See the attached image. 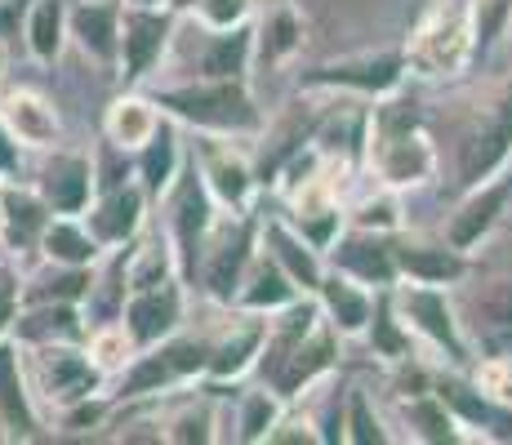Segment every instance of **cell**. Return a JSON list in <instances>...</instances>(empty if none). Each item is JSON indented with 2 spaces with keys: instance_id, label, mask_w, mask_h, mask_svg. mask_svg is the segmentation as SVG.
<instances>
[{
  "instance_id": "ba28073f",
  "label": "cell",
  "mask_w": 512,
  "mask_h": 445,
  "mask_svg": "<svg viewBox=\"0 0 512 445\" xmlns=\"http://www.w3.org/2000/svg\"><path fill=\"white\" fill-rule=\"evenodd\" d=\"M392 308H397L401 325H406L410 334H419L423 343H432L446 361L464 365L472 356L464 330H459V321H455V308H450V299H446L441 285H419V281L406 285V290L392 294Z\"/></svg>"
},
{
  "instance_id": "d590c367",
  "label": "cell",
  "mask_w": 512,
  "mask_h": 445,
  "mask_svg": "<svg viewBox=\"0 0 512 445\" xmlns=\"http://www.w3.org/2000/svg\"><path fill=\"white\" fill-rule=\"evenodd\" d=\"M401 419L410 423V437L419 441H459V419L437 392H415L410 401H401Z\"/></svg>"
},
{
  "instance_id": "7c38bea8",
  "label": "cell",
  "mask_w": 512,
  "mask_h": 445,
  "mask_svg": "<svg viewBox=\"0 0 512 445\" xmlns=\"http://www.w3.org/2000/svg\"><path fill=\"white\" fill-rule=\"evenodd\" d=\"M179 325H183V281L179 276L125 294L121 330H125V339H130L134 352H143V348H152V343L179 334Z\"/></svg>"
},
{
  "instance_id": "c3c4849f",
  "label": "cell",
  "mask_w": 512,
  "mask_h": 445,
  "mask_svg": "<svg viewBox=\"0 0 512 445\" xmlns=\"http://www.w3.org/2000/svg\"><path fill=\"white\" fill-rule=\"evenodd\" d=\"M268 441H321V432H317V419H277L272 423V432H268Z\"/></svg>"
},
{
  "instance_id": "6da1fadb",
  "label": "cell",
  "mask_w": 512,
  "mask_h": 445,
  "mask_svg": "<svg viewBox=\"0 0 512 445\" xmlns=\"http://www.w3.org/2000/svg\"><path fill=\"white\" fill-rule=\"evenodd\" d=\"M156 103V112L183 121L201 134L219 138H245L263 130V112L254 107V94L245 81H219V76H196L183 85H161L147 94Z\"/></svg>"
},
{
  "instance_id": "e0dca14e",
  "label": "cell",
  "mask_w": 512,
  "mask_h": 445,
  "mask_svg": "<svg viewBox=\"0 0 512 445\" xmlns=\"http://www.w3.org/2000/svg\"><path fill=\"white\" fill-rule=\"evenodd\" d=\"M67 41L90 63L116 76V49H121V0H67Z\"/></svg>"
},
{
  "instance_id": "603a6c76",
  "label": "cell",
  "mask_w": 512,
  "mask_h": 445,
  "mask_svg": "<svg viewBox=\"0 0 512 445\" xmlns=\"http://www.w3.org/2000/svg\"><path fill=\"white\" fill-rule=\"evenodd\" d=\"M90 325H85L81 303H23L9 325V339L18 348H49V343H85Z\"/></svg>"
},
{
  "instance_id": "484cf974",
  "label": "cell",
  "mask_w": 512,
  "mask_h": 445,
  "mask_svg": "<svg viewBox=\"0 0 512 445\" xmlns=\"http://www.w3.org/2000/svg\"><path fill=\"white\" fill-rule=\"evenodd\" d=\"M183 147H179V130H174L170 116H161V125L152 130L143 147H134V178H139V187L147 192V201H161L165 192H170V183L179 178L183 170Z\"/></svg>"
},
{
  "instance_id": "4316f807",
  "label": "cell",
  "mask_w": 512,
  "mask_h": 445,
  "mask_svg": "<svg viewBox=\"0 0 512 445\" xmlns=\"http://www.w3.org/2000/svg\"><path fill=\"white\" fill-rule=\"evenodd\" d=\"M259 241H263V250L277 259V267L290 276L294 285H299L303 294H317L321 276H326V263H321V254L312 250V245L303 241L290 223H285V219H268L259 227Z\"/></svg>"
},
{
  "instance_id": "3957f363",
  "label": "cell",
  "mask_w": 512,
  "mask_h": 445,
  "mask_svg": "<svg viewBox=\"0 0 512 445\" xmlns=\"http://www.w3.org/2000/svg\"><path fill=\"white\" fill-rule=\"evenodd\" d=\"M27 365V383H32L36 405L49 410H63L72 401L98 397L107 388V370L85 352V343H49V348H23Z\"/></svg>"
},
{
  "instance_id": "4dcf8cb0",
  "label": "cell",
  "mask_w": 512,
  "mask_h": 445,
  "mask_svg": "<svg viewBox=\"0 0 512 445\" xmlns=\"http://www.w3.org/2000/svg\"><path fill=\"white\" fill-rule=\"evenodd\" d=\"M254 63V27H228V32H210L196 58V76H219V81H245Z\"/></svg>"
},
{
  "instance_id": "1f68e13d",
  "label": "cell",
  "mask_w": 512,
  "mask_h": 445,
  "mask_svg": "<svg viewBox=\"0 0 512 445\" xmlns=\"http://www.w3.org/2000/svg\"><path fill=\"white\" fill-rule=\"evenodd\" d=\"M94 281V267H67L45 263L23 276V303H85Z\"/></svg>"
},
{
  "instance_id": "7402d4cb",
  "label": "cell",
  "mask_w": 512,
  "mask_h": 445,
  "mask_svg": "<svg viewBox=\"0 0 512 445\" xmlns=\"http://www.w3.org/2000/svg\"><path fill=\"white\" fill-rule=\"evenodd\" d=\"M334 352H339V330H334L330 321H317V330H312L308 339L294 343L290 356L277 365V374L268 379V388L277 392L281 401H294L303 388H312L321 374H330Z\"/></svg>"
},
{
  "instance_id": "52a82bcc",
  "label": "cell",
  "mask_w": 512,
  "mask_h": 445,
  "mask_svg": "<svg viewBox=\"0 0 512 445\" xmlns=\"http://www.w3.org/2000/svg\"><path fill=\"white\" fill-rule=\"evenodd\" d=\"M179 9L170 5H130L121 0V49H116V81L125 89L143 85L161 67L165 49L174 41Z\"/></svg>"
},
{
  "instance_id": "7dc6e473",
  "label": "cell",
  "mask_w": 512,
  "mask_h": 445,
  "mask_svg": "<svg viewBox=\"0 0 512 445\" xmlns=\"http://www.w3.org/2000/svg\"><path fill=\"white\" fill-rule=\"evenodd\" d=\"M36 0H0V45H14L18 36H23V23L27 14H32Z\"/></svg>"
},
{
  "instance_id": "7a4b0ae2",
  "label": "cell",
  "mask_w": 512,
  "mask_h": 445,
  "mask_svg": "<svg viewBox=\"0 0 512 445\" xmlns=\"http://www.w3.org/2000/svg\"><path fill=\"white\" fill-rule=\"evenodd\" d=\"M366 156L379 170V183L401 192V187H419L423 178L437 170V152H432L428 134L419 121V103L415 98H397L383 94V103L370 112V143Z\"/></svg>"
},
{
  "instance_id": "30bf717a",
  "label": "cell",
  "mask_w": 512,
  "mask_h": 445,
  "mask_svg": "<svg viewBox=\"0 0 512 445\" xmlns=\"http://www.w3.org/2000/svg\"><path fill=\"white\" fill-rule=\"evenodd\" d=\"M406 81V54L401 49H383V54H357L339 58V63L308 67L299 76L303 89H352L361 98H383Z\"/></svg>"
},
{
  "instance_id": "bcb514c9",
  "label": "cell",
  "mask_w": 512,
  "mask_h": 445,
  "mask_svg": "<svg viewBox=\"0 0 512 445\" xmlns=\"http://www.w3.org/2000/svg\"><path fill=\"white\" fill-rule=\"evenodd\" d=\"M18 308H23V272H18V259H0V339L9 334Z\"/></svg>"
},
{
  "instance_id": "4fadbf2b",
  "label": "cell",
  "mask_w": 512,
  "mask_h": 445,
  "mask_svg": "<svg viewBox=\"0 0 512 445\" xmlns=\"http://www.w3.org/2000/svg\"><path fill=\"white\" fill-rule=\"evenodd\" d=\"M464 192L468 196L459 201V210L450 214V223H446V245H455L459 254H472L499 227V219H504V210L512 201V170L504 165V170H495L490 178H481V183L464 187Z\"/></svg>"
},
{
  "instance_id": "e575fe53",
  "label": "cell",
  "mask_w": 512,
  "mask_h": 445,
  "mask_svg": "<svg viewBox=\"0 0 512 445\" xmlns=\"http://www.w3.org/2000/svg\"><path fill=\"white\" fill-rule=\"evenodd\" d=\"M23 45L36 63H58L67 45V0H36L23 23Z\"/></svg>"
},
{
  "instance_id": "b9f144b4",
  "label": "cell",
  "mask_w": 512,
  "mask_h": 445,
  "mask_svg": "<svg viewBox=\"0 0 512 445\" xmlns=\"http://www.w3.org/2000/svg\"><path fill=\"white\" fill-rule=\"evenodd\" d=\"M94 192H103V187H116V183H130L134 178V152H125V147H116L112 138H98L94 147Z\"/></svg>"
},
{
  "instance_id": "836d02e7",
  "label": "cell",
  "mask_w": 512,
  "mask_h": 445,
  "mask_svg": "<svg viewBox=\"0 0 512 445\" xmlns=\"http://www.w3.org/2000/svg\"><path fill=\"white\" fill-rule=\"evenodd\" d=\"M303 49V18L294 5H277L259 27H254V63L281 67Z\"/></svg>"
},
{
  "instance_id": "f35d334b",
  "label": "cell",
  "mask_w": 512,
  "mask_h": 445,
  "mask_svg": "<svg viewBox=\"0 0 512 445\" xmlns=\"http://www.w3.org/2000/svg\"><path fill=\"white\" fill-rule=\"evenodd\" d=\"M161 441H179V445H205L214 441V410L210 405L187 401L170 419H161Z\"/></svg>"
},
{
  "instance_id": "8d00e7d4",
  "label": "cell",
  "mask_w": 512,
  "mask_h": 445,
  "mask_svg": "<svg viewBox=\"0 0 512 445\" xmlns=\"http://www.w3.org/2000/svg\"><path fill=\"white\" fill-rule=\"evenodd\" d=\"M366 334H370L374 356H383V361H410V330L401 325V316H397V308H392V294L388 290L374 299Z\"/></svg>"
},
{
  "instance_id": "7bdbcfd3",
  "label": "cell",
  "mask_w": 512,
  "mask_h": 445,
  "mask_svg": "<svg viewBox=\"0 0 512 445\" xmlns=\"http://www.w3.org/2000/svg\"><path fill=\"white\" fill-rule=\"evenodd\" d=\"M352 227H366V232H397L401 227V205L397 196H392V187H383L379 196H370V201H361L357 210H352Z\"/></svg>"
},
{
  "instance_id": "f5cc1de1",
  "label": "cell",
  "mask_w": 512,
  "mask_h": 445,
  "mask_svg": "<svg viewBox=\"0 0 512 445\" xmlns=\"http://www.w3.org/2000/svg\"><path fill=\"white\" fill-rule=\"evenodd\" d=\"M0 259H5V245H0Z\"/></svg>"
},
{
  "instance_id": "ab89813d",
  "label": "cell",
  "mask_w": 512,
  "mask_h": 445,
  "mask_svg": "<svg viewBox=\"0 0 512 445\" xmlns=\"http://www.w3.org/2000/svg\"><path fill=\"white\" fill-rule=\"evenodd\" d=\"M281 419V397L277 392H245L241 401V419H236V437L241 441H268L272 423Z\"/></svg>"
},
{
  "instance_id": "f1b7e54d",
  "label": "cell",
  "mask_w": 512,
  "mask_h": 445,
  "mask_svg": "<svg viewBox=\"0 0 512 445\" xmlns=\"http://www.w3.org/2000/svg\"><path fill=\"white\" fill-rule=\"evenodd\" d=\"M299 285L290 281V276L277 267V259H272L268 250L263 254H254L250 267H245V281H241V290H236V308L241 312H259V316H272L277 308H285V303H294L299 299Z\"/></svg>"
},
{
  "instance_id": "5b68a950",
  "label": "cell",
  "mask_w": 512,
  "mask_h": 445,
  "mask_svg": "<svg viewBox=\"0 0 512 445\" xmlns=\"http://www.w3.org/2000/svg\"><path fill=\"white\" fill-rule=\"evenodd\" d=\"M205 365H210V339H179V334H170V339L134 352L130 361L121 365L116 397L121 401L161 397V392L179 388V383L205 379Z\"/></svg>"
},
{
  "instance_id": "d6a6232c",
  "label": "cell",
  "mask_w": 512,
  "mask_h": 445,
  "mask_svg": "<svg viewBox=\"0 0 512 445\" xmlns=\"http://www.w3.org/2000/svg\"><path fill=\"white\" fill-rule=\"evenodd\" d=\"M156 125H161V112H156V103L130 89V94L112 98V107H107V116H103V138H112L116 147L134 152V147H143L147 138H152Z\"/></svg>"
},
{
  "instance_id": "ac0fdd59",
  "label": "cell",
  "mask_w": 512,
  "mask_h": 445,
  "mask_svg": "<svg viewBox=\"0 0 512 445\" xmlns=\"http://www.w3.org/2000/svg\"><path fill=\"white\" fill-rule=\"evenodd\" d=\"M326 254H330L334 272L352 276V281H361V285H374V290H392V285L401 281L397 259H392V241L383 232H366V227L339 232Z\"/></svg>"
},
{
  "instance_id": "ffe728a7",
  "label": "cell",
  "mask_w": 512,
  "mask_h": 445,
  "mask_svg": "<svg viewBox=\"0 0 512 445\" xmlns=\"http://www.w3.org/2000/svg\"><path fill=\"white\" fill-rule=\"evenodd\" d=\"M192 161H196V170H201L205 187H210L214 205H228V210L245 214V205H250V196H254V183H259V174H254L250 165H245L241 156H236L219 134H205L201 143H196Z\"/></svg>"
},
{
  "instance_id": "681fc988",
  "label": "cell",
  "mask_w": 512,
  "mask_h": 445,
  "mask_svg": "<svg viewBox=\"0 0 512 445\" xmlns=\"http://www.w3.org/2000/svg\"><path fill=\"white\" fill-rule=\"evenodd\" d=\"M0 178H23V147L5 121H0Z\"/></svg>"
},
{
  "instance_id": "8fae6325",
  "label": "cell",
  "mask_w": 512,
  "mask_h": 445,
  "mask_svg": "<svg viewBox=\"0 0 512 445\" xmlns=\"http://www.w3.org/2000/svg\"><path fill=\"white\" fill-rule=\"evenodd\" d=\"M45 428L49 423L27 383L23 348L5 334L0 339V441H45Z\"/></svg>"
},
{
  "instance_id": "f907efd6",
  "label": "cell",
  "mask_w": 512,
  "mask_h": 445,
  "mask_svg": "<svg viewBox=\"0 0 512 445\" xmlns=\"http://www.w3.org/2000/svg\"><path fill=\"white\" fill-rule=\"evenodd\" d=\"M130 5H170L174 9V0H130Z\"/></svg>"
},
{
  "instance_id": "277c9868",
  "label": "cell",
  "mask_w": 512,
  "mask_h": 445,
  "mask_svg": "<svg viewBox=\"0 0 512 445\" xmlns=\"http://www.w3.org/2000/svg\"><path fill=\"white\" fill-rule=\"evenodd\" d=\"M406 72L419 76H455L472 63V18L468 0H432L423 9L419 27L410 32Z\"/></svg>"
},
{
  "instance_id": "816d5d0a",
  "label": "cell",
  "mask_w": 512,
  "mask_h": 445,
  "mask_svg": "<svg viewBox=\"0 0 512 445\" xmlns=\"http://www.w3.org/2000/svg\"><path fill=\"white\" fill-rule=\"evenodd\" d=\"M0 81H5V45H0Z\"/></svg>"
},
{
  "instance_id": "2e32d148",
  "label": "cell",
  "mask_w": 512,
  "mask_h": 445,
  "mask_svg": "<svg viewBox=\"0 0 512 445\" xmlns=\"http://www.w3.org/2000/svg\"><path fill=\"white\" fill-rule=\"evenodd\" d=\"M147 192L139 187V178H130V183H116V187H103V192H94V201L85 205L81 223L90 227V236L103 250H116V245L134 241V236L143 232L147 223Z\"/></svg>"
},
{
  "instance_id": "44dd1931",
  "label": "cell",
  "mask_w": 512,
  "mask_h": 445,
  "mask_svg": "<svg viewBox=\"0 0 512 445\" xmlns=\"http://www.w3.org/2000/svg\"><path fill=\"white\" fill-rule=\"evenodd\" d=\"M49 219H54V214H49V205L41 201V192H36L32 183L5 178V187H0V245H5L9 259L36 254Z\"/></svg>"
},
{
  "instance_id": "8992f818",
  "label": "cell",
  "mask_w": 512,
  "mask_h": 445,
  "mask_svg": "<svg viewBox=\"0 0 512 445\" xmlns=\"http://www.w3.org/2000/svg\"><path fill=\"white\" fill-rule=\"evenodd\" d=\"M165 201V236L174 245V263H179V281H196V267H201L205 241L214 232V196L205 187L196 161L187 156L179 178L170 183V192L161 196Z\"/></svg>"
},
{
  "instance_id": "f6af8a7d",
  "label": "cell",
  "mask_w": 512,
  "mask_h": 445,
  "mask_svg": "<svg viewBox=\"0 0 512 445\" xmlns=\"http://www.w3.org/2000/svg\"><path fill=\"white\" fill-rule=\"evenodd\" d=\"M196 14V23L205 32H228V27H241L245 14H250V0H192L187 5Z\"/></svg>"
},
{
  "instance_id": "5bb4252c",
  "label": "cell",
  "mask_w": 512,
  "mask_h": 445,
  "mask_svg": "<svg viewBox=\"0 0 512 445\" xmlns=\"http://www.w3.org/2000/svg\"><path fill=\"white\" fill-rule=\"evenodd\" d=\"M512 161V85L490 103L481 125L459 147V183L472 187Z\"/></svg>"
},
{
  "instance_id": "74e56055",
  "label": "cell",
  "mask_w": 512,
  "mask_h": 445,
  "mask_svg": "<svg viewBox=\"0 0 512 445\" xmlns=\"http://www.w3.org/2000/svg\"><path fill=\"white\" fill-rule=\"evenodd\" d=\"M472 18V58H490L512 27V0H468Z\"/></svg>"
},
{
  "instance_id": "83f0119b",
  "label": "cell",
  "mask_w": 512,
  "mask_h": 445,
  "mask_svg": "<svg viewBox=\"0 0 512 445\" xmlns=\"http://www.w3.org/2000/svg\"><path fill=\"white\" fill-rule=\"evenodd\" d=\"M317 303H321V316H326L339 334H348V339L352 334H366L370 312H374V294L361 281H352V276H343V272L321 276Z\"/></svg>"
},
{
  "instance_id": "d4e9b609",
  "label": "cell",
  "mask_w": 512,
  "mask_h": 445,
  "mask_svg": "<svg viewBox=\"0 0 512 445\" xmlns=\"http://www.w3.org/2000/svg\"><path fill=\"white\" fill-rule=\"evenodd\" d=\"M397 276H410L419 285H459L472 272V259L455 245H423V241H392Z\"/></svg>"
},
{
  "instance_id": "9a60e30c",
  "label": "cell",
  "mask_w": 512,
  "mask_h": 445,
  "mask_svg": "<svg viewBox=\"0 0 512 445\" xmlns=\"http://www.w3.org/2000/svg\"><path fill=\"white\" fill-rule=\"evenodd\" d=\"M32 187L41 192L49 214H85L94 201V161L90 152H67L63 143L49 147L41 170H36Z\"/></svg>"
},
{
  "instance_id": "9c48e42d",
  "label": "cell",
  "mask_w": 512,
  "mask_h": 445,
  "mask_svg": "<svg viewBox=\"0 0 512 445\" xmlns=\"http://www.w3.org/2000/svg\"><path fill=\"white\" fill-rule=\"evenodd\" d=\"M254 254H259V223L254 219H245L241 214L236 223L219 227L214 241H205L201 267H196L205 294H210L214 303H228L232 308L236 290H241V281H245V267H250Z\"/></svg>"
},
{
  "instance_id": "cb8c5ba5",
  "label": "cell",
  "mask_w": 512,
  "mask_h": 445,
  "mask_svg": "<svg viewBox=\"0 0 512 445\" xmlns=\"http://www.w3.org/2000/svg\"><path fill=\"white\" fill-rule=\"evenodd\" d=\"M268 339V321L259 312H245L241 325H232L228 339L210 343V365H205V392L223 388V383H236L241 374L254 370L259 361V348Z\"/></svg>"
},
{
  "instance_id": "db71d44e",
  "label": "cell",
  "mask_w": 512,
  "mask_h": 445,
  "mask_svg": "<svg viewBox=\"0 0 512 445\" xmlns=\"http://www.w3.org/2000/svg\"><path fill=\"white\" fill-rule=\"evenodd\" d=\"M0 187H5V178H0Z\"/></svg>"
},
{
  "instance_id": "ee69618b",
  "label": "cell",
  "mask_w": 512,
  "mask_h": 445,
  "mask_svg": "<svg viewBox=\"0 0 512 445\" xmlns=\"http://www.w3.org/2000/svg\"><path fill=\"white\" fill-rule=\"evenodd\" d=\"M477 312L486 321L490 334H504L512 343V281H495L486 294L477 299Z\"/></svg>"
},
{
  "instance_id": "d6986e66",
  "label": "cell",
  "mask_w": 512,
  "mask_h": 445,
  "mask_svg": "<svg viewBox=\"0 0 512 445\" xmlns=\"http://www.w3.org/2000/svg\"><path fill=\"white\" fill-rule=\"evenodd\" d=\"M0 121L9 125V134L18 138L23 152H49V147L63 143V116L41 89H5L0 94Z\"/></svg>"
},
{
  "instance_id": "60d3db41",
  "label": "cell",
  "mask_w": 512,
  "mask_h": 445,
  "mask_svg": "<svg viewBox=\"0 0 512 445\" xmlns=\"http://www.w3.org/2000/svg\"><path fill=\"white\" fill-rule=\"evenodd\" d=\"M343 441H357V445H383L392 441L388 432H383L379 414L370 410V397L366 392H348V405H343Z\"/></svg>"
},
{
  "instance_id": "f546056e",
  "label": "cell",
  "mask_w": 512,
  "mask_h": 445,
  "mask_svg": "<svg viewBox=\"0 0 512 445\" xmlns=\"http://www.w3.org/2000/svg\"><path fill=\"white\" fill-rule=\"evenodd\" d=\"M45 263H67V267H94L103 259V245L90 236V227L81 223V214H54L36 245Z\"/></svg>"
}]
</instances>
